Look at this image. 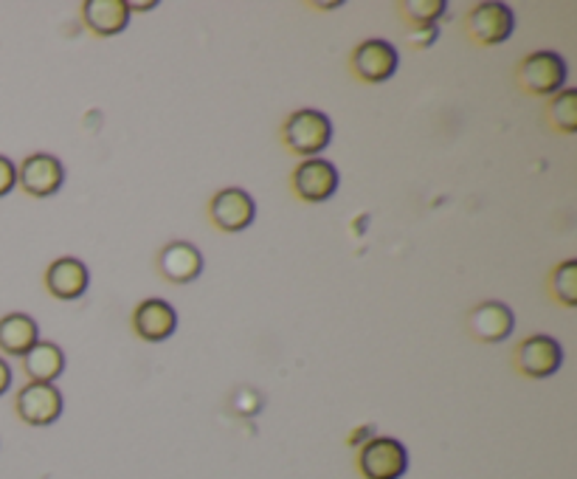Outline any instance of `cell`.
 Instances as JSON below:
<instances>
[{"mask_svg":"<svg viewBox=\"0 0 577 479\" xmlns=\"http://www.w3.org/2000/svg\"><path fill=\"white\" fill-rule=\"evenodd\" d=\"M211 220H214V226L223 229V232H243L254 223L257 218V204L245 189L240 186H231V189L218 192L214 198H211Z\"/></svg>","mask_w":577,"mask_h":479,"instance_id":"10","label":"cell"},{"mask_svg":"<svg viewBox=\"0 0 577 479\" xmlns=\"http://www.w3.org/2000/svg\"><path fill=\"white\" fill-rule=\"evenodd\" d=\"M88 268H85L82 260H76V257H60V260L51 262L46 271L48 294L62 302L79 299V296L88 291Z\"/></svg>","mask_w":577,"mask_h":479,"instance_id":"14","label":"cell"},{"mask_svg":"<svg viewBox=\"0 0 577 479\" xmlns=\"http://www.w3.org/2000/svg\"><path fill=\"white\" fill-rule=\"evenodd\" d=\"M9 386H12V367L0 358V395L9 392Z\"/></svg>","mask_w":577,"mask_h":479,"instance_id":"23","label":"cell"},{"mask_svg":"<svg viewBox=\"0 0 577 479\" xmlns=\"http://www.w3.org/2000/svg\"><path fill=\"white\" fill-rule=\"evenodd\" d=\"M372 438H375L372 429H369V426H364V429H358L353 438H349V445H364V443H369Z\"/></svg>","mask_w":577,"mask_h":479,"instance_id":"24","label":"cell"},{"mask_svg":"<svg viewBox=\"0 0 577 479\" xmlns=\"http://www.w3.org/2000/svg\"><path fill=\"white\" fill-rule=\"evenodd\" d=\"M564 349L552 335H530L516 347V370L527 378H550L561 370Z\"/></svg>","mask_w":577,"mask_h":479,"instance_id":"8","label":"cell"},{"mask_svg":"<svg viewBox=\"0 0 577 479\" xmlns=\"http://www.w3.org/2000/svg\"><path fill=\"white\" fill-rule=\"evenodd\" d=\"M65 370V353L54 342H37L23 356V372L28 383H54Z\"/></svg>","mask_w":577,"mask_h":479,"instance_id":"17","label":"cell"},{"mask_svg":"<svg viewBox=\"0 0 577 479\" xmlns=\"http://www.w3.org/2000/svg\"><path fill=\"white\" fill-rule=\"evenodd\" d=\"M397 9H401V14L412 23V26L420 28V26H437V21L445 14L449 3H445V0H403Z\"/></svg>","mask_w":577,"mask_h":479,"instance_id":"19","label":"cell"},{"mask_svg":"<svg viewBox=\"0 0 577 479\" xmlns=\"http://www.w3.org/2000/svg\"><path fill=\"white\" fill-rule=\"evenodd\" d=\"M37 342H40V328L32 316L9 314L0 319V353L23 358Z\"/></svg>","mask_w":577,"mask_h":479,"instance_id":"16","label":"cell"},{"mask_svg":"<svg viewBox=\"0 0 577 479\" xmlns=\"http://www.w3.org/2000/svg\"><path fill=\"white\" fill-rule=\"evenodd\" d=\"M547 116L555 124L557 131L575 133L577 131V90L564 88L552 96V102L547 105Z\"/></svg>","mask_w":577,"mask_h":479,"instance_id":"18","label":"cell"},{"mask_svg":"<svg viewBox=\"0 0 577 479\" xmlns=\"http://www.w3.org/2000/svg\"><path fill=\"white\" fill-rule=\"evenodd\" d=\"M158 271L163 280L175 282V285H186V282L197 280L204 271V254L197 251L192 243L175 240L170 246H163L158 254Z\"/></svg>","mask_w":577,"mask_h":479,"instance_id":"13","label":"cell"},{"mask_svg":"<svg viewBox=\"0 0 577 479\" xmlns=\"http://www.w3.org/2000/svg\"><path fill=\"white\" fill-rule=\"evenodd\" d=\"M437 26H420V28H412L408 32V46L412 48H428V46H434L437 42Z\"/></svg>","mask_w":577,"mask_h":479,"instance_id":"22","label":"cell"},{"mask_svg":"<svg viewBox=\"0 0 577 479\" xmlns=\"http://www.w3.org/2000/svg\"><path fill=\"white\" fill-rule=\"evenodd\" d=\"M465 26H468L470 40L479 42V46H499V42L510 40L513 28H516V17H513L510 7L488 0V3L470 9Z\"/></svg>","mask_w":577,"mask_h":479,"instance_id":"6","label":"cell"},{"mask_svg":"<svg viewBox=\"0 0 577 479\" xmlns=\"http://www.w3.org/2000/svg\"><path fill=\"white\" fill-rule=\"evenodd\" d=\"M358 471L364 479H401L408 471L406 445L394 438H372L360 445Z\"/></svg>","mask_w":577,"mask_h":479,"instance_id":"2","label":"cell"},{"mask_svg":"<svg viewBox=\"0 0 577 479\" xmlns=\"http://www.w3.org/2000/svg\"><path fill=\"white\" fill-rule=\"evenodd\" d=\"M353 74L358 76L360 83L378 85L386 83L397 74V48L389 40H381V37H369L360 46H355L353 51Z\"/></svg>","mask_w":577,"mask_h":479,"instance_id":"4","label":"cell"},{"mask_svg":"<svg viewBox=\"0 0 577 479\" xmlns=\"http://www.w3.org/2000/svg\"><path fill=\"white\" fill-rule=\"evenodd\" d=\"M17 418L28 426H51L62 415V392L54 383H26L14 397Z\"/></svg>","mask_w":577,"mask_h":479,"instance_id":"7","label":"cell"},{"mask_svg":"<svg viewBox=\"0 0 577 479\" xmlns=\"http://www.w3.org/2000/svg\"><path fill=\"white\" fill-rule=\"evenodd\" d=\"M282 138H285L287 150L296 152V156L319 158V152L327 150L333 142V122L321 110H296L285 119Z\"/></svg>","mask_w":577,"mask_h":479,"instance_id":"1","label":"cell"},{"mask_svg":"<svg viewBox=\"0 0 577 479\" xmlns=\"http://www.w3.org/2000/svg\"><path fill=\"white\" fill-rule=\"evenodd\" d=\"M293 192L307 204H321L330 200L339 189V170L324 158H305L296 170H293Z\"/></svg>","mask_w":577,"mask_h":479,"instance_id":"9","label":"cell"},{"mask_svg":"<svg viewBox=\"0 0 577 479\" xmlns=\"http://www.w3.org/2000/svg\"><path fill=\"white\" fill-rule=\"evenodd\" d=\"M17 186V167L7 156H0V198Z\"/></svg>","mask_w":577,"mask_h":479,"instance_id":"21","label":"cell"},{"mask_svg":"<svg viewBox=\"0 0 577 479\" xmlns=\"http://www.w3.org/2000/svg\"><path fill=\"white\" fill-rule=\"evenodd\" d=\"M552 294L564 308L577 305V262L566 260L552 271Z\"/></svg>","mask_w":577,"mask_h":479,"instance_id":"20","label":"cell"},{"mask_svg":"<svg viewBox=\"0 0 577 479\" xmlns=\"http://www.w3.org/2000/svg\"><path fill=\"white\" fill-rule=\"evenodd\" d=\"M518 85L532 96H555L566 83V62L555 51H536L518 65Z\"/></svg>","mask_w":577,"mask_h":479,"instance_id":"3","label":"cell"},{"mask_svg":"<svg viewBox=\"0 0 577 479\" xmlns=\"http://www.w3.org/2000/svg\"><path fill=\"white\" fill-rule=\"evenodd\" d=\"M65 184V167L51 152H35L17 167V186L32 198H51Z\"/></svg>","mask_w":577,"mask_h":479,"instance_id":"5","label":"cell"},{"mask_svg":"<svg viewBox=\"0 0 577 479\" xmlns=\"http://www.w3.org/2000/svg\"><path fill=\"white\" fill-rule=\"evenodd\" d=\"M177 328V314L167 299H144L133 310V330L144 342H167Z\"/></svg>","mask_w":577,"mask_h":479,"instance_id":"11","label":"cell"},{"mask_svg":"<svg viewBox=\"0 0 577 479\" xmlns=\"http://www.w3.org/2000/svg\"><path fill=\"white\" fill-rule=\"evenodd\" d=\"M82 21L99 37L122 35L130 23L127 0H85L82 3Z\"/></svg>","mask_w":577,"mask_h":479,"instance_id":"15","label":"cell"},{"mask_svg":"<svg viewBox=\"0 0 577 479\" xmlns=\"http://www.w3.org/2000/svg\"><path fill=\"white\" fill-rule=\"evenodd\" d=\"M516 328V316L504 302H482L468 316V330L474 339L484 344L504 342Z\"/></svg>","mask_w":577,"mask_h":479,"instance_id":"12","label":"cell"}]
</instances>
